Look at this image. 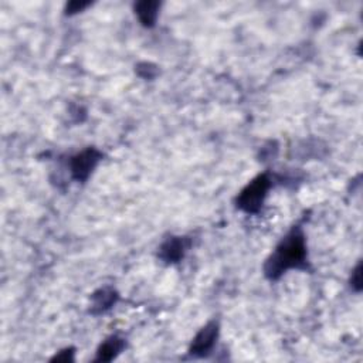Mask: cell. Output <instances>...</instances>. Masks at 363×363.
Wrapping results in <instances>:
<instances>
[{
    "mask_svg": "<svg viewBox=\"0 0 363 363\" xmlns=\"http://www.w3.org/2000/svg\"><path fill=\"white\" fill-rule=\"evenodd\" d=\"M288 270H309L307 239L301 226H294L281 239L263 267L270 281L280 280Z\"/></svg>",
    "mask_w": 363,
    "mask_h": 363,
    "instance_id": "cell-1",
    "label": "cell"
},
{
    "mask_svg": "<svg viewBox=\"0 0 363 363\" xmlns=\"http://www.w3.org/2000/svg\"><path fill=\"white\" fill-rule=\"evenodd\" d=\"M272 186V179L268 173L256 176L236 197V206L247 214H257L261 212L268 190Z\"/></svg>",
    "mask_w": 363,
    "mask_h": 363,
    "instance_id": "cell-2",
    "label": "cell"
},
{
    "mask_svg": "<svg viewBox=\"0 0 363 363\" xmlns=\"http://www.w3.org/2000/svg\"><path fill=\"white\" fill-rule=\"evenodd\" d=\"M101 159H102V152L93 146L85 148L84 151L76 153L74 156L70 157V161H68V168H70L72 177L84 184V182H87L89 176L93 175V172L101 162Z\"/></svg>",
    "mask_w": 363,
    "mask_h": 363,
    "instance_id": "cell-3",
    "label": "cell"
},
{
    "mask_svg": "<svg viewBox=\"0 0 363 363\" xmlns=\"http://www.w3.org/2000/svg\"><path fill=\"white\" fill-rule=\"evenodd\" d=\"M220 333V324L219 321H210L204 325L193 338L192 345L189 348V355L195 358H204L216 346L217 338Z\"/></svg>",
    "mask_w": 363,
    "mask_h": 363,
    "instance_id": "cell-4",
    "label": "cell"
},
{
    "mask_svg": "<svg viewBox=\"0 0 363 363\" xmlns=\"http://www.w3.org/2000/svg\"><path fill=\"white\" fill-rule=\"evenodd\" d=\"M192 240L185 236H170L157 248V257L165 264H177L185 258Z\"/></svg>",
    "mask_w": 363,
    "mask_h": 363,
    "instance_id": "cell-5",
    "label": "cell"
},
{
    "mask_svg": "<svg viewBox=\"0 0 363 363\" xmlns=\"http://www.w3.org/2000/svg\"><path fill=\"white\" fill-rule=\"evenodd\" d=\"M120 300V294L113 287H102L91 295L89 312L93 315H101L109 311Z\"/></svg>",
    "mask_w": 363,
    "mask_h": 363,
    "instance_id": "cell-6",
    "label": "cell"
},
{
    "mask_svg": "<svg viewBox=\"0 0 363 363\" xmlns=\"http://www.w3.org/2000/svg\"><path fill=\"white\" fill-rule=\"evenodd\" d=\"M133 10L141 25L146 29H151L156 25L159 10H161V2H156V0H142V2L135 3Z\"/></svg>",
    "mask_w": 363,
    "mask_h": 363,
    "instance_id": "cell-7",
    "label": "cell"
},
{
    "mask_svg": "<svg viewBox=\"0 0 363 363\" xmlns=\"http://www.w3.org/2000/svg\"><path fill=\"white\" fill-rule=\"evenodd\" d=\"M125 348H126V342L124 338L118 335H111L100 345L97 351L96 362H111L118 355H121Z\"/></svg>",
    "mask_w": 363,
    "mask_h": 363,
    "instance_id": "cell-8",
    "label": "cell"
},
{
    "mask_svg": "<svg viewBox=\"0 0 363 363\" xmlns=\"http://www.w3.org/2000/svg\"><path fill=\"white\" fill-rule=\"evenodd\" d=\"M135 72L144 80H153L159 74L157 67L152 63H140L138 65L135 67Z\"/></svg>",
    "mask_w": 363,
    "mask_h": 363,
    "instance_id": "cell-9",
    "label": "cell"
},
{
    "mask_svg": "<svg viewBox=\"0 0 363 363\" xmlns=\"http://www.w3.org/2000/svg\"><path fill=\"white\" fill-rule=\"evenodd\" d=\"M351 287L356 291L360 292L362 289V263H358L356 267L352 271L351 276Z\"/></svg>",
    "mask_w": 363,
    "mask_h": 363,
    "instance_id": "cell-10",
    "label": "cell"
},
{
    "mask_svg": "<svg viewBox=\"0 0 363 363\" xmlns=\"http://www.w3.org/2000/svg\"><path fill=\"white\" fill-rule=\"evenodd\" d=\"M88 6H91V2H78V0H74V2H70L65 6V14H76L78 12L85 10Z\"/></svg>",
    "mask_w": 363,
    "mask_h": 363,
    "instance_id": "cell-11",
    "label": "cell"
},
{
    "mask_svg": "<svg viewBox=\"0 0 363 363\" xmlns=\"http://www.w3.org/2000/svg\"><path fill=\"white\" fill-rule=\"evenodd\" d=\"M74 349L73 348H67L61 351L58 355H56L52 362H74Z\"/></svg>",
    "mask_w": 363,
    "mask_h": 363,
    "instance_id": "cell-12",
    "label": "cell"
}]
</instances>
